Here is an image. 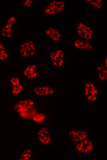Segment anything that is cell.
Returning <instances> with one entry per match:
<instances>
[{
  "mask_svg": "<svg viewBox=\"0 0 107 160\" xmlns=\"http://www.w3.org/2000/svg\"><path fill=\"white\" fill-rule=\"evenodd\" d=\"M65 7L64 2L62 0H54L50 2L44 10V14L51 15L60 13Z\"/></svg>",
  "mask_w": 107,
  "mask_h": 160,
  "instance_id": "obj_1",
  "label": "cell"
},
{
  "mask_svg": "<svg viewBox=\"0 0 107 160\" xmlns=\"http://www.w3.org/2000/svg\"><path fill=\"white\" fill-rule=\"evenodd\" d=\"M85 95L89 102L93 103L98 100V90L93 83L87 82L85 84Z\"/></svg>",
  "mask_w": 107,
  "mask_h": 160,
  "instance_id": "obj_2",
  "label": "cell"
},
{
  "mask_svg": "<svg viewBox=\"0 0 107 160\" xmlns=\"http://www.w3.org/2000/svg\"><path fill=\"white\" fill-rule=\"evenodd\" d=\"M50 64L54 68H59L63 64L64 58V51L61 49H57L51 51L50 54Z\"/></svg>",
  "mask_w": 107,
  "mask_h": 160,
  "instance_id": "obj_3",
  "label": "cell"
},
{
  "mask_svg": "<svg viewBox=\"0 0 107 160\" xmlns=\"http://www.w3.org/2000/svg\"><path fill=\"white\" fill-rule=\"evenodd\" d=\"M33 102L30 100H24L19 102L16 106V110L22 117L29 118L30 117V113L31 112Z\"/></svg>",
  "mask_w": 107,
  "mask_h": 160,
  "instance_id": "obj_4",
  "label": "cell"
},
{
  "mask_svg": "<svg viewBox=\"0 0 107 160\" xmlns=\"http://www.w3.org/2000/svg\"><path fill=\"white\" fill-rule=\"evenodd\" d=\"M19 51L20 55L22 57L30 58L33 56L35 52L33 41L30 40L22 43L19 47Z\"/></svg>",
  "mask_w": 107,
  "mask_h": 160,
  "instance_id": "obj_5",
  "label": "cell"
},
{
  "mask_svg": "<svg viewBox=\"0 0 107 160\" xmlns=\"http://www.w3.org/2000/svg\"><path fill=\"white\" fill-rule=\"evenodd\" d=\"M77 34L83 39L89 40L93 35V30L89 26L82 23H79L77 26Z\"/></svg>",
  "mask_w": 107,
  "mask_h": 160,
  "instance_id": "obj_6",
  "label": "cell"
},
{
  "mask_svg": "<svg viewBox=\"0 0 107 160\" xmlns=\"http://www.w3.org/2000/svg\"><path fill=\"white\" fill-rule=\"evenodd\" d=\"M55 86L53 84H39L36 86L33 89V92L38 95H46L53 93Z\"/></svg>",
  "mask_w": 107,
  "mask_h": 160,
  "instance_id": "obj_7",
  "label": "cell"
},
{
  "mask_svg": "<svg viewBox=\"0 0 107 160\" xmlns=\"http://www.w3.org/2000/svg\"><path fill=\"white\" fill-rule=\"evenodd\" d=\"M23 77L29 80H32L38 78L39 73L34 64L28 65L23 69L21 72Z\"/></svg>",
  "mask_w": 107,
  "mask_h": 160,
  "instance_id": "obj_8",
  "label": "cell"
},
{
  "mask_svg": "<svg viewBox=\"0 0 107 160\" xmlns=\"http://www.w3.org/2000/svg\"><path fill=\"white\" fill-rule=\"evenodd\" d=\"M16 20L15 16H11L8 18L5 24L3 26L1 29V34L3 38L8 39L11 38L12 27Z\"/></svg>",
  "mask_w": 107,
  "mask_h": 160,
  "instance_id": "obj_9",
  "label": "cell"
},
{
  "mask_svg": "<svg viewBox=\"0 0 107 160\" xmlns=\"http://www.w3.org/2000/svg\"><path fill=\"white\" fill-rule=\"evenodd\" d=\"M68 134L71 140L76 143L85 139L87 136V133L81 130H71Z\"/></svg>",
  "mask_w": 107,
  "mask_h": 160,
  "instance_id": "obj_10",
  "label": "cell"
},
{
  "mask_svg": "<svg viewBox=\"0 0 107 160\" xmlns=\"http://www.w3.org/2000/svg\"><path fill=\"white\" fill-rule=\"evenodd\" d=\"M93 147L92 142L85 139L78 143L76 146V149L79 152L88 153L92 150Z\"/></svg>",
  "mask_w": 107,
  "mask_h": 160,
  "instance_id": "obj_11",
  "label": "cell"
},
{
  "mask_svg": "<svg viewBox=\"0 0 107 160\" xmlns=\"http://www.w3.org/2000/svg\"><path fill=\"white\" fill-rule=\"evenodd\" d=\"M46 35L52 41H58L61 37V34L59 30L57 28L50 27L47 28L45 31Z\"/></svg>",
  "mask_w": 107,
  "mask_h": 160,
  "instance_id": "obj_12",
  "label": "cell"
},
{
  "mask_svg": "<svg viewBox=\"0 0 107 160\" xmlns=\"http://www.w3.org/2000/svg\"><path fill=\"white\" fill-rule=\"evenodd\" d=\"M38 138L41 142L44 144H48L51 139L49 131L46 128H42L38 131Z\"/></svg>",
  "mask_w": 107,
  "mask_h": 160,
  "instance_id": "obj_13",
  "label": "cell"
},
{
  "mask_svg": "<svg viewBox=\"0 0 107 160\" xmlns=\"http://www.w3.org/2000/svg\"><path fill=\"white\" fill-rule=\"evenodd\" d=\"M10 83L12 85L11 92L13 95H16L20 94L23 89V86L19 79L16 78L11 79Z\"/></svg>",
  "mask_w": 107,
  "mask_h": 160,
  "instance_id": "obj_14",
  "label": "cell"
},
{
  "mask_svg": "<svg viewBox=\"0 0 107 160\" xmlns=\"http://www.w3.org/2000/svg\"><path fill=\"white\" fill-rule=\"evenodd\" d=\"M74 45L77 48L81 50H90L93 48L90 43L81 39L76 40L74 42Z\"/></svg>",
  "mask_w": 107,
  "mask_h": 160,
  "instance_id": "obj_15",
  "label": "cell"
},
{
  "mask_svg": "<svg viewBox=\"0 0 107 160\" xmlns=\"http://www.w3.org/2000/svg\"><path fill=\"white\" fill-rule=\"evenodd\" d=\"M9 58V55L6 52V46L0 42V60H5Z\"/></svg>",
  "mask_w": 107,
  "mask_h": 160,
  "instance_id": "obj_16",
  "label": "cell"
},
{
  "mask_svg": "<svg viewBox=\"0 0 107 160\" xmlns=\"http://www.w3.org/2000/svg\"><path fill=\"white\" fill-rule=\"evenodd\" d=\"M99 77L100 80L104 81L106 79L107 70L105 67L102 65L98 67Z\"/></svg>",
  "mask_w": 107,
  "mask_h": 160,
  "instance_id": "obj_17",
  "label": "cell"
},
{
  "mask_svg": "<svg viewBox=\"0 0 107 160\" xmlns=\"http://www.w3.org/2000/svg\"><path fill=\"white\" fill-rule=\"evenodd\" d=\"M31 156V151L30 149H26L21 154L19 158L20 160L29 159Z\"/></svg>",
  "mask_w": 107,
  "mask_h": 160,
  "instance_id": "obj_18",
  "label": "cell"
},
{
  "mask_svg": "<svg viewBox=\"0 0 107 160\" xmlns=\"http://www.w3.org/2000/svg\"><path fill=\"white\" fill-rule=\"evenodd\" d=\"M87 2L89 3L93 6L98 8H100L103 5V2L100 0H85Z\"/></svg>",
  "mask_w": 107,
  "mask_h": 160,
  "instance_id": "obj_19",
  "label": "cell"
},
{
  "mask_svg": "<svg viewBox=\"0 0 107 160\" xmlns=\"http://www.w3.org/2000/svg\"><path fill=\"white\" fill-rule=\"evenodd\" d=\"M44 118V117L41 114H36L33 117V120L36 122H41Z\"/></svg>",
  "mask_w": 107,
  "mask_h": 160,
  "instance_id": "obj_20",
  "label": "cell"
},
{
  "mask_svg": "<svg viewBox=\"0 0 107 160\" xmlns=\"http://www.w3.org/2000/svg\"><path fill=\"white\" fill-rule=\"evenodd\" d=\"M22 2L23 6L26 7L31 6L33 2L32 0H22Z\"/></svg>",
  "mask_w": 107,
  "mask_h": 160,
  "instance_id": "obj_21",
  "label": "cell"
},
{
  "mask_svg": "<svg viewBox=\"0 0 107 160\" xmlns=\"http://www.w3.org/2000/svg\"><path fill=\"white\" fill-rule=\"evenodd\" d=\"M105 67H107V58L106 59V60H105Z\"/></svg>",
  "mask_w": 107,
  "mask_h": 160,
  "instance_id": "obj_22",
  "label": "cell"
}]
</instances>
